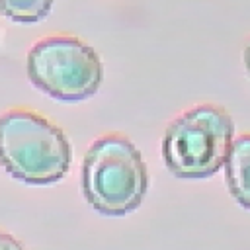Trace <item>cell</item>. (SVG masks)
Masks as SVG:
<instances>
[{
	"mask_svg": "<svg viewBox=\"0 0 250 250\" xmlns=\"http://www.w3.org/2000/svg\"><path fill=\"white\" fill-rule=\"evenodd\" d=\"M227 186L232 197L250 211V133L232 141L225 160Z\"/></svg>",
	"mask_w": 250,
	"mask_h": 250,
	"instance_id": "obj_5",
	"label": "cell"
},
{
	"mask_svg": "<svg viewBox=\"0 0 250 250\" xmlns=\"http://www.w3.org/2000/svg\"><path fill=\"white\" fill-rule=\"evenodd\" d=\"M27 76L47 96L80 102L100 90V55L78 37L55 35L37 41L27 53Z\"/></svg>",
	"mask_w": 250,
	"mask_h": 250,
	"instance_id": "obj_4",
	"label": "cell"
},
{
	"mask_svg": "<svg viewBox=\"0 0 250 250\" xmlns=\"http://www.w3.org/2000/svg\"><path fill=\"white\" fill-rule=\"evenodd\" d=\"M146 188V164L127 137L104 135L92 143L82 162V191L98 213L121 217L135 211Z\"/></svg>",
	"mask_w": 250,
	"mask_h": 250,
	"instance_id": "obj_2",
	"label": "cell"
},
{
	"mask_svg": "<svg viewBox=\"0 0 250 250\" xmlns=\"http://www.w3.org/2000/svg\"><path fill=\"white\" fill-rule=\"evenodd\" d=\"M244 64H246V70L250 74V39H248V43L244 47Z\"/></svg>",
	"mask_w": 250,
	"mask_h": 250,
	"instance_id": "obj_8",
	"label": "cell"
},
{
	"mask_svg": "<svg viewBox=\"0 0 250 250\" xmlns=\"http://www.w3.org/2000/svg\"><path fill=\"white\" fill-rule=\"evenodd\" d=\"M55 0H0V12L18 23H35L49 16Z\"/></svg>",
	"mask_w": 250,
	"mask_h": 250,
	"instance_id": "obj_6",
	"label": "cell"
},
{
	"mask_svg": "<svg viewBox=\"0 0 250 250\" xmlns=\"http://www.w3.org/2000/svg\"><path fill=\"white\" fill-rule=\"evenodd\" d=\"M0 250H25V246L16 236L0 229Z\"/></svg>",
	"mask_w": 250,
	"mask_h": 250,
	"instance_id": "obj_7",
	"label": "cell"
},
{
	"mask_svg": "<svg viewBox=\"0 0 250 250\" xmlns=\"http://www.w3.org/2000/svg\"><path fill=\"white\" fill-rule=\"evenodd\" d=\"M72 148L66 135L39 113L10 109L0 115V164L31 186L62 180L70 168Z\"/></svg>",
	"mask_w": 250,
	"mask_h": 250,
	"instance_id": "obj_1",
	"label": "cell"
},
{
	"mask_svg": "<svg viewBox=\"0 0 250 250\" xmlns=\"http://www.w3.org/2000/svg\"><path fill=\"white\" fill-rule=\"evenodd\" d=\"M234 135L230 115L211 104L195 105L176 117L162 139V158L176 178H209L225 166Z\"/></svg>",
	"mask_w": 250,
	"mask_h": 250,
	"instance_id": "obj_3",
	"label": "cell"
}]
</instances>
